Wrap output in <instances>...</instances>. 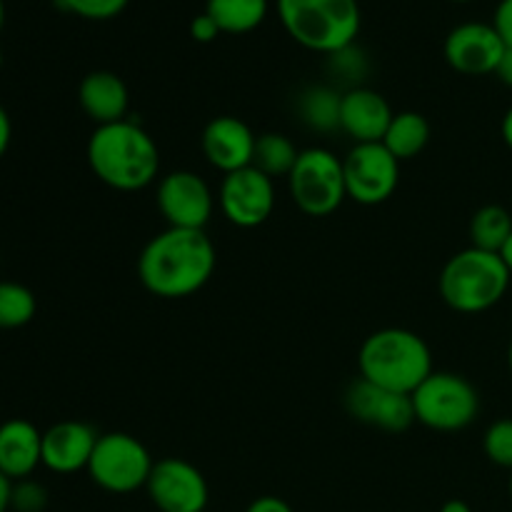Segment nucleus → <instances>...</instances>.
<instances>
[{"mask_svg": "<svg viewBox=\"0 0 512 512\" xmlns=\"http://www.w3.org/2000/svg\"><path fill=\"white\" fill-rule=\"evenodd\" d=\"M430 135H433V130H430L425 115L415 113V110H403V113H395L393 120H390L383 145L403 163V160L418 158L428 148Z\"/></svg>", "mask_w": 512, "mask_h": 512, "instance_id": "obj_20", "label": "nucleus"}, {"mask_svg": "<svg viewBox=\"0 0 512 512\" xmlns=\"http://www.w3.org/2000/svg\"><path fill=\"white\" fill-rule=\"evenodd\" d=\"M512 235V213L503 205H483L470 218V245L488 253H500Z\"/></svg>", "mask_w": 512, "mask_h": 512, "instance_id": "obj_22", "label": "nucleus"}, {"mask_svg": "<svg viewBox=\"0 0 512 512\" xmlns=\"http://www.w3.org/2000/svg\"><path fill=\"white\" fill-rule=\"evenodd\" d=\"M440 512H473V510H470V505L465 503V500H448V503L440 508Z\"/></svg>", "mask_w": 512, "mask_h": 512, "instance_id": "obj_37", "label": "nucleus"}, {"mask_svg": "<svg viewBox=\"0 0 512 512\" xmlns=\"http://www.w3.org/2000/svg\"><path fill=\"white\" fill-rule=\"evenodd\" d=\"M78 103L83 113L98 125L118 123L128 118L130 93L123 78L110 70H93L78 85Z\"/></svg>", "mask_w": 512, "mask_h": 512, "instance_id": "obj_18", "label": "nucleus"}, {"mask_svg": "<svg viewBox=\"0 0 512 512\" xmlns=\"http://www.w3.org/2000/svg\"><path fill=\"white\" fill-rule=\"evenodd\" d=\"M48 508V490L38 480H18L13 483V498H10V510L15 512H43Z\"/></svg>", "mask_w": 512, "mask_h": 512, "instance_id": "obj_29", "label": "nucleus"}, {"mask_svg": "<svg viewBox=\"0 0 512 512\" xmlns=\"http://www.w3.org/2000/svg\"><path fill=\"white\" fill-rule=\"evenodd\" d=\"M245 512H293L283 498H275V495H263V498L253 500Z\"/></svg>", "mask_w": 512, "mask_h": 512, "instance_id": "obj_32", "label": "nucleus"}, {"mask_svg": "<svg viewBox=\"0 0 512 512\" xmlns=\"http://www.w3.org/2000/svg\"><path fill=\"white\" fill-rule=\"evenodd\" d=\"M155 203L168 228L205 230V225L213 218L215 195L210 185L193 170H173L160 178Z\"/></svg>", "mask_w": 512, "mask_h": 512, "instance_id": "obj_10", "label": "nucleus"}, {"mask_svg": "<svg viewBox=\"0 0 512 512\" xmlns=\"http://www.w3.org/2000/svg\"><path fill=\"white\" fill-rule=\"evenodd\" d=\"M493 25L500 38H503V43L512 48V0H500L493 13Z\"/></svg>", "mask_w": 512, "mask_h": 512, "instance_id": "obj_31", "label": "nucleus"}, {"mask_svg": "<svg viewBox=\"0 0 512 512\" xmlns=\"http://www.w3.org/2000/svg\"><path fill=\"white\" fill-rule=\"evenodd\" d=\"M43 465V433L23 418L0 425V473L13 483L30 478Z\"/></svg>", "mask_w": 512, "mask_h": 512, "instance_id": "obj_19", "label": "nucleus"}, {"mask_svg": "<svg viewBox=\"0 0 512 512\" xmlns=\"http://www.w3.org/2000/svg\"><path fill=\"white\" fill-rule=\"evenodd\" d=\"M130 0H55L60 10L85 20H110L128 8Z\"/></svg>", "mask_w": 512, "mask_h": 512, "instance_id": "obj_28", "label": "nucleus"}, {"mask_svg": "<svg viewBox=\"0 0 512 512\" xmlns=\"http://www.w3.org/2000/svg\"><path fill=\"white\" fill-rule=\"evenodd\" d=\"M0 65H3V53H0Z\"/></svg>", "mask_w": 512, "mask_h": 512, "instance_id": "obj_43", "label": "nucleus"}, {"mask_svg": "<svg viewBox=\"0 0 512 512\" xmlns=\"http://www.w3.org/2000/svg\"><path fill=\"white\" fill-rule=\"evenodd\" d=\"M88 165L108 188L135 193L158 178L160 150L143 125L125 118L93 130L88 140Z\"/></svg>", "mask_w": 512, "mask_h": 512, "instance_id": "obj_2", "label": "nucleus"}, {"mask_svg": "<svg viewBox=\"0 0 512 512\" xmlns=\"http://www.w3.org/2000/svg\"><path fill=\"white\" fill-rule=\"evenodd\" d=\"M3 25H5V3L0 0V30H3Z\"/></svg>", "mask_w": 512, "mask_h": 512, "instance_id": "obj_39", "label": "nucleus"}, {"mask_svg": "<svg viewBox=\"0 0 512 512\" xmlns=\"http://www.w3.org/2000/svg\"><path fill=\"white\" fill-rule=\"evenodd\" d=\"M278 15L295 43L323 55L353 45L363 23L358 0H278Z\"/></svg>", "mask_w": 512, "mask_h": 512, "instance_id": "obj_5", "label": "nucleus"}, {"mask_svg": "<svg viewBox=\"0 0 512 512\" xmlns=\"http://www.w3.org/2000/svg\"><path fill=\"white\" fill-rule=\"evenodd\" d=\"M218 205L225 220L235 228H258L275 210L273 178L260 173L255 165L223 175Z\"/></svg>", "mask_w": 512, "mask_h": 512, "instance_id": "obj_11", "label": "nucleus"}, {"mask_svg": "<svg viewBox=\"0 0 512 512\" xmlns=\"http://www.w3.org/2000/svg\"><path fill=\"white\" fill-rule=\"evenodd\" d=\"M145 490L160 512H203L210 500L205 475L183 458L158 460Z\"/></svg>", "mask_w": 512, "mask_h": 512, "instance_id": "obj_12", "label": "nucleus"}, {"mask_svg": "<svg viewBox=\"0 0 512 512\" xmlns=\"http://www.w3.org/2000/svg\"><path fill=\"white\" fill-rule=\"evenodd\" d=\"M10 140H13V123H10L8 110L0 105V160H3L5 153H8Z\"/></svg>", "mask_w": 512, "mask_h": 512, "instance_id": "obj_33", "label": "nucleus"}, {"mask_svg": "<svg viewBox=\"0 0 512 512\" xmlns=\"http://www.w3.org/2000/svg\"><path fill=\"white\" fill-rule=\"evenodd\" d=\"M190 35H193V40H198V43H213V40L220 35V28L218 23H215V20L203 10V13H198L193 20H190Z\"/></svg>", "mask_w": 512, "mask_h": 512, "instance_id": "obj_30", "label": "nucleus"}, {"mask_svg": "<svg viewBox=\"0 0 512 512\" xmlns=\"http://www.w3.org/2000/svg\"><path fill=\"white\" fill-rule=\"evenodd\" d=\"M358 368L360 378L368 383L413 395L433 373V353L413 330L383 328L363 340Z\"/></svg>", "mask_w": 512, "mask_h": 512, "instance_id": "obj_3", "label": "nucleus"}, {"mask_svg": "<svg viewBox=\"0 0 512 512\" xmlns=\"http://www.w3.org/2000/svg\"><path fill=\"white\" fill-rule=\"evenodd\" d=\"M495 75L500 78V83L508 85V88H512V48L505 50L503 60H500L498 70H495Z\"/></svg>", "mask_w": 512, "mask_h": 512, "instance_id": "obj_34", "label": "nucleus"}, {"mask_svg": "<svg viewBox=\"0 0 512 512\" xmlns=\"http://www.w3.org/2000/svg\"><path fill=\"white\" fill-rule=\"evenodd\" d=\"M300 150L295 148L293 140L283 133H263L255 143L253 165L265 173L268 178H288L290 170L298 163Z\"/></svg>", "mask_w": 512, "mask_h": 512, "instance_id": "obj_24", "label": "nucleus"}, {"mask_svg": "<svg viewBox=\"0 0 512 512\" xmlns=\"http://www.w3.org/2000/svg\"><path fill=\"white\" fill-rule=\"evenodd\" d=\"M35 310H38V303H35L33 290L20 283L0 280V328H23L35 318Z\"/></svg>", "mask_w": 512, "mask_h": 512, "instance_id": "obj_25", "label": "nucleus"}, {"mask_svg": "<svg viewBox=\"0 0 512 512\" xmlns=\"http://www.w3.org/2000/svg\"><path fill=\"white\" fill-rule=\"evenodd\" d=\"M512 273L500 253L465 248L445 263L438 288L448 308L463 315H478L495 308L510 288Z\"/></svg>", "mask_w": 512, "mask_h": 512, "instance_id": "obj_4", "label": "nucleus"}, {"mask_svg": "<svg viewBox=\"0 0 512 512\" xmlns=\"http://www.w3.org/2000/svg\"><path fill=\"white\" fill-rule=\"evenodd\" d=\"M340 98L343 93L328 85H313L298 100V113L308 128L328 133L340 128Z\"/></svg>", "mask_w": 512, "mask_h": 512, "instance_id": "obj_23", "label": "nucleus"}, {"mask_svg": "<svg viewBox=\"0 0 512 512\" xmlns=\"http://www.w3.org/2000/svg\"><path fill=\"white\" fill-rule=\"evenodd\" d=\"M10 498H13V480L0 473V512L10 510Z\"/></svg>", "mask_w": 512, "mask_h": 512, "instance_id": "obj_35", "label": "nucleus"}, {"mask_svg": "<svg viewBox=\"0 0 512 512\" xmlns=\"http://www.w3.org/2000/svg\"><path fill=\"white\" fill-rule=\"evenodd\" d=\"M510 498H512V470H510Z\"/></svg>", "mask_w": 512, "mask_h": 512, "instance_id": "obj_41", "label": "nucleus"}, {"mask_svg": "<svg viewBox=\"0 0 512 512\" xmlns=\"http://www.w3.org/2000/svg\"><path fill=\"white\" fill-rule=\"evenodd\" d=\"M500 258H503V263L508 265V270L512 273V235L508 238V243L503 245V250H500Z\"/></svg>", "mask_w": 512, "mask_h": 512, "instance_id": "obj_38", "label": "nucleus"}, {"mask_svg": "<svg viewBox=\"0 0 512 512\" xmlns=\"http://www.w3.org/2000/svg\"><path fill=\"white\" fill-rule=\"evenodd\" d=\"M500 133H503L505 145L512 150V105L508 108V113L503 115V123H500Z\"/></svg>", "mask_w": 512, "mask_h": 512, "instance_id": "obj_36", "label": "nucleus"}, {"mask_svg": "<svg viewBox=\"0 0 512 512\" xmlns=\"http://www.w3.org/2000/svg\"><path fill=\"white\" fill-rule=\"evenodd\" d=\"M343 403L350 418H355L363 425H370V428L403 433V430H408L415 423L413 398L410 395L380 388V385L368 383L363 378L350 383V388L345 390Z\"/></svg>", "mask_w": 512, "mask_h": 512, "instance_id": "obj_14", "label": "nucleus"}, {"mask_svg": "<svg viewBox=\"0 0 512 512\" xmlns=\"http://www.w3.org/2000/svg\"><path fill=\"white\" fill-rule=\"evenodd\" d=\"M255 143H258V135L250 130L248 123H243L235 115L213 118L205 125L203 138H200L205 160L223 175L253 165Z\"/></svg>", "mask_w": 512, "mask_h": 512, "instance_id": "obj_15", "label": "nucleus"}, {"mask_svg": "<svg viewBox=\"0 0 512 512\" xmlns=\"http://www.w3.org/2000/svg\"><path fill=\"white\" fill-rule=\"evenodd\" d=\"M153 465V455L138 438L128 433H105L95 443L88 475L105 493L130 495L148 485Z\"/></svg>", "mask_w": 512, "mask_h": 512, "instance_id": "obj_8", "label": "nucleus"}, {"mask_svg": "<svg viewBox=\"0 0 512 512\" xmlns=\"http://www.w3.org/2000/svg\"><path fill=\"white\" fill-rule=\"evenodd\" d=\"M100 435L80 420H63L43 433V465L50 473L73 475L88 470Z\"/></svg>", "mask_w": 512, "mask_h": 512, "instance_id": "obj_17", "label": "nucleus"}, {"mask_svg": "<svg viewBox=\"0 0 512 512\" xmlns=\"http://www.w3.org/2000/svg\"><path fill=\"white\" fill-rule=\"evenodd\" d=\"M215 263L218 253L205 230L165 228L145 243L138 278L155 298L180 300L208 285Z\"/></svg>", "mask_w": 512, "mask_h": 512, "instance_id": "obj_1", "label": "nucleus"}, {"mask_svg": "<svg viewBox=\"0 0 512 512\" xmlns=\"http://www.w3.org/2000/svg\"><path fill=\"white\" fill-rule=\"evenodd\" d=\"M388 100L373 88H348L340 98V130L358 143H383L393 120Z\"/></svg>", "mask_w": 512, "mask_h": 512, "instance_id": "obj_16", "label": "nucleus"}, {"mask_svg": "<svg viewBox=\"0 0 512 512\" xmlns=\"http://www.w3.org/2000/svg\"><path fill=\"white\" fill-rule=\"evenodd\" d=\"M445 60L463 75H490L498 70L508 45L503 43L493 23L465 20L445 38Z\"/></svg>", "mask_w": 512, "mask_h": 512, "instance_id": "obj_13", "label": "nucleus"}, {"mask_svg": "<svg viewBox=\"0 0 512 512\" xmlns=\"http://www.w3.org/2000/svg\"><path fill=\"white\" fill-rule=\"evenodd\" d=\"M508 365H510V373H512V338H510V345H508Z\"/></svg>", "mask_w": 512, "mask_h": 512, "instance_id": "obj_40", "label": "nucleus"}, {"mask_svg": "<svg viewBox=\"0 0 512 512\" xmlns=\"http://www.w3.org/2000/svg\"><path fill=\"white\" fill-rule=\"evenodd\" d=\"M270 10V0H208L205 13L218 23L220 33L243 35L258 28Z\"/></svg>", "mask_w": 512, "mask_h": 512, "instance_id": "obj_21", "label": "nucleus"}, {"mask_svg": "<svg viewBox=\"0 0 512 512\" xmlns=\"http://www.w3.org/2000/svg\"><path fill=\"white\" fill-rule=\"evenodd\" d=\"M455 3H468V0H455Z\"/></svg>", "mask_w": 512, "mask_h": 512, "instance_id": "obj_42", "label": "nucleus"}, {"mask_svg": "<svg viewBox=\"0 0 512 512\" xmlns=\"http://www.w3.org/2000/svg\"><path fill=\"white\" fill-rule=\"evenodd\" d=\"M485 458L498 468L512 470V418L495 420L483 435Z\"/></svg>", "mask_w": 512, "mask_h": 512, "instance_id": "obj_26", "label": "nucleus"}, {"mask_svg": "<svg viewBox=\"0 0 512 512\" xmlns=\"http://www.w3.org/2000/svg\"><path fill=\"white\" fill-rule=\"evenodd\" d=\"M288 188L293 203L310 218L335 213L348 198L343 158L328 148L300 150L298 163L288 175Z\"/></svg>", "mask_w": 512, "mask_h": 512, "instance_id": "obj_7", "label": "nucleus"}, {"mask_svg": "<svg viewBox=\"0 0 512 512\" xmlns=\"http://www.w3.org/2000/svg\"><path fill=\"white\" fill-rule=\"evenodd\" d=\"M328 68L335 78H343L350 83V88H358V80L368 73V58L358 45H348V48L338 50V53L328 55Z\"/></svg>", "mask_w": 512, "mask_h": 512, "instance_id": "obj_27", "label": "nucleus"}, {"mask_svg": "<svg viewBox=\"0 0 512 512\" xmlns=\"http://www.w3.org/2000/svg\"><path fill=\"white\" fill-rule=\"evenodd\" d=\"M415 423L438 433L470 428L480 415V395L468 378L448 370H433L413 395Z\"/></svg>", "mask_w": 512, "mask_h": 512, "instance_id": "obj_6", "label": "nucleus"}, {"mask_svg": "<svg viewBox=\"0 0 512 512\" xmlns=\"http://www.w3.org/2000/svg\"><path fill=\"white\" fill-rule=\"evenodd\" d=\"M345 190L358 205H380L400 183V160L383 143H358L343 158Z\"/></svg>", "mask_w": 512, "mask_h": 512, "instance_id": "obj_9", "label": "nucleus"}]
</instances>
